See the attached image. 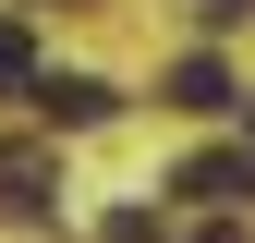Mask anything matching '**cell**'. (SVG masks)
I'll use <instances>...</instances> for the list:
<instances>
[{
  "label": "cell",
  "instance_id": "277c9868",
  "mask_svg": "<svg viewBox=\"0 0 255 243\" xmlns=\"http://www.w3.org/2000/svg\"><path fill=\"white\" fill-rule=\"evenodd\" d=\"M170 110H195V122H207V110H231V73H219V49H182V61H170Z\"/></svg>",
  "mask_w": 255,
  "mask_h": 243
},
{
  "label": "cell",
  "instance_id": "3957f363",
  "mask_svg": "<svg viewBox=\"0 0 255 243\" xmlns=\"http://www.w3.org/2000/svg\"><path fill=\"white\" fill-rule=\"evenodd\" d=\"M49 182H61L49 146H0V219H12V231H37V219H49Z\"/></svg>",
  "mask_w": 255,
  "mask_h": 243
},
{
  "label": "cell",
  "instance_id": "7a4b0ae2",
  "mask_svg": "<svg viewBox=\"0 0 255 243\" xmlns=\"http://www.w3.org/2000/svg\"><path fill=\"white\" fill-rule=\"evenodd\" d=\"M170 195H195V207H255V146H195V158L170 170Z\"/></svg>",
  "mask_w": 255,
  "mask_h": 243
},
{
  "label": "cell",
  "instance_id": "6da1fadb",
  "mask_svg": "<svg viewBox=\"0 0 255 243\" xmlns=\"http://www.w3.org/2000/svg\"><path fill=\"white\" fill-rule=\"evenodd\" d=\"M24 98H37V122H49V134H98V122L122 110V85H98V73H37Z\"/></svg>",
  "mask_w": 255,
  "mask_h": 243
},
{
  "label": "cell",
  "instance_id": "52a82bcc",
  "mask_svg": "<svg viewBox=\"0 0 255 243\" xmlns=\"http://www.w3.org/2000/svg\"><path fill=\"white\" fill-rule=\"evenodd\" d=\"M195 243H243V219H231V207H219V219H207V231H195Z\"/></svg>",
  "mask_w": 255,
  "mask_h": 243
},
{
  "label": "cell",
  "instance_id": "5b68a950",
  "mask_svg": "<svg viewBox=\"0 0 255 243\" xmlns=\"http://www.w3.org/2000/svg\"><path fill=\"white\" fill-rule=\"evenodd\" d=\"M98 243H170V219H158V207H110Z\"/></svg>",
  "mask_w": 255,
  "mask_h": 243
},
{
  "label": "cell",
  "instance_id": "8992f818",
  "mask_svg": "<svg viewBox=\"0 0 255 243\" xmlns=\"http://www.w3.org/2000/svg\"><path fill=\"white\" fill-rule=\"evenodd\" d=\"M37 85V49H24V24H0V98H24Z\"/></svg>",
  "mask_w": 255,
  "mask_h": 243
}]
</instances>
